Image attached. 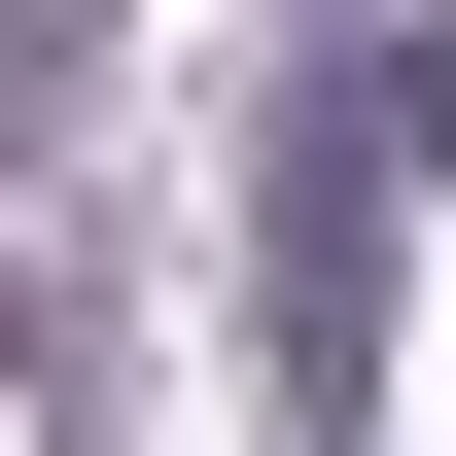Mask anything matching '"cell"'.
I'll use <instances>...</instances> for the list:
<instances>
[{
	"label": "cell",
	"mask_w": 456,
	"mask_h": 456,
	"mask_svg": "<svg viewBox=\"0 0 456 456\" xmlns=\"http://www.w3.org/2000/svg\"><path fill=\"white\" fill-rule=\"evenodd\" d=\"M351 141H387V175H456V0H421L387 70H351Z\"/></svg>",
	"instance_id": "obj_2"
},
{
	"label": "cell",
	"mask_w": 456,
	"mask_h": 456,
	"mask_svg": "<svg viewBox=\"0 0 456 456\" xmlns=\"http://www.w3.org/2000/svg\"><path fill=\"white\" fill-rule=\"evenodd\" d=\"M36 70H70V0H0V106H36Z\"/></svg>",
	"instance_id": "obj_3"
},
{
	"label": "cell",
	"mask_w": 456,
	"mask_h": 456,
	"mask_svg": "<svg viewBox=\"0 0 456 456\" xmlns=\"http://www.w3.org/2000/svg\"><path fill=\"white\" fill-rule=\"evenodd\" d=\"M387 211H421V175L351 141V70H281V141H246V351H281L316 456L387 421Z\"/></svg>",
	"instance_id": "obj_1"
}]
</instances>
